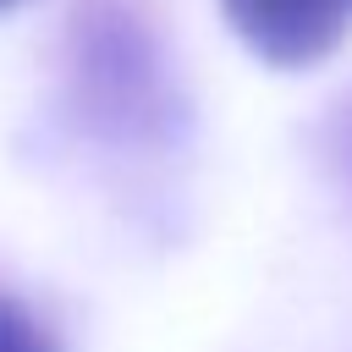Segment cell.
<instances>
[{"instance_id": "cell-2", "label": "cell", "mask_w": 352, "mask_h": 352, "mask_svg": "<svg viewBox=\"0 0 352 352\" xmlns=\"http://www.w3.org/2000/svg\"><path fill=\"white\" fill-rule=\"evenodd\" d=\"M0 352H60V341L50 336V324L28 302L0 292Z\"/></svg>"}, {"instance_id": "cell-3", "label": "cell", "mask_w": 352, "mask_h": 352, "mask_svg": "<svg viewBox=\"0 0 352 352\" xmlns=\"http://www.w3.org/2000/svg\"><path fill=\"white\" fill-rule=\"evenodd\" d=\"M336 154H341V165H346V176H352V104H346V116H341V138H336Z\"/></svg>"}, {"instance_id": "cell-4", "label": "cell", "mask_w": 352, "mask_h": 352, "mask_svg": "<svg viewBox=\"0 0 352 352\" xmlns=\"http://www.w3.org/2000/svg\"><path fill=\"white\" fill-rule=\"evenodd\" d=\"M6 6H16V0H0V11H6Z\"/></svg>"}, {"instance_id": "cell-1", "label": "cell", "mask_w": 352, "mask_h": 352, "mask_svg": "<svg viewBox=\"0 0 352 352\" xmlns=\"http://www.w3.org/2000/svg\"><path fill=\"white\" fill-rule=\"evenodd\" d=\"M231 33L280 72L319 66L352 33V0H220Z\"/></svg>"}]
</instances>
